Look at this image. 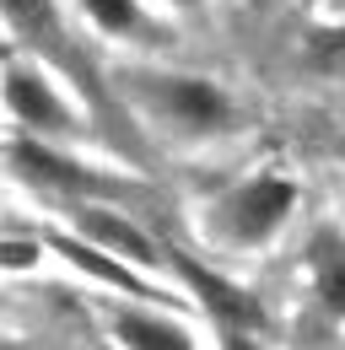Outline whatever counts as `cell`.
I'll use <instances>...</instances> for the list:
<instances>
[{
	"instance_id": "cell-1",
	"label": "cell",
	"mask_w": 345,
	"mask_h": 350,
	"mask_svg": "<svg viewBox=\"0 0 345 350\" xmlns=\"http://www.w3.org/2000/svg\"><path fill=\"white\" fill-rule=\"evenodd\" d=\"M125 87L172 135L211 140V135H227L238 124V103L205 76H189V70H125Z\"/></svg>"
},
{
	"instance_id": "cell-2",
	"label": "cell",
	"mask_w": 345,
	"mask_h": 350,
	"mask_svg": "<svg viewBox=\"0 0 345 350\" xmlns=\"http://www.w3.org/2000/svg\"><path fill=\"white\" fill-rule=\"evenodd\" d=\"M292 211H297V183H286L275 173H259L248 183H238L216 205V226H221V237L232 248H259V243L281 237V226L292 221Z\"/></svg>"
},
{
	"instance_id": "cell-3",
	"label": "cell",
	"mask_w": 345,
	"mask_h": 350,
	"mask_svg": "<svg viewBox=\"0 0 345 350\" xmlns=\"http://www.w3.org/2000/svg\"><path fill=\"white\" fill-rule=\"evenodd\" d=\"M0 97H5L11 119H22L33 135H76V108L65 103V92L38 65H5Z\"/></svg>"
},
{
	"instance_id": "cell-4",
	"label": "cell",
	"mask_w": 345,
	"mask_h": 350,
	"mask_svg": "<svg viewBox=\"0 0 345 350\" xmlns=\"http://www.w3.org/2000/svg\"><path fill=\"white\" fill-rule=\"evenodd\" d=\"M5 157H11V167L27 178V183H38L49 194H76V200H92V194H103V189H114L108 178H97L92 167L81 162H71V157H60L54 146H43V140H11L5 146Z\"/></svg>"
},
{
	"instance_id": "cell-5",
	"label": "cell",
	"mask_w": 345,
	"mask_h": 350,
	"mask_svg": "<svg viewBox=\"0 0 345 350\" xmlns=\"http://www.w3.org/2000/svg\"><path fill=\"white\" fill-rule=\"evenodd\" d=\"M49 248L60 254V259L71 264V269H81V275H92V280H103V286H119V291H129V297H151V302H162V291H151V269H140V264L119 259V254H108L103 243H92V237H49Z\"/></svg>"
},
{
	"instance_id": "cell-6",
	"label": "cell",
	"mask_w": 345,
	"mask_h": 350,
	"mask_svg": "<svg viewBox=\"0 0 345 350\" xmlns=\"http://www.w3.org/2000/svg\"><path fill=\"white\" fill-rule=\"evenodd\" d=\"M76 232H81V237H92V243H103L108 254L140 264V269H157V264H162L157 243H151L135 221H125L119 211H103L97 200H81V205H76Z\"/></svg>"
},
{
	"instance_id": "cell-7",
	"label": "cell",
	"mask_w": 345,
	"mask_h": 350,
	"mask_svg": "<svg viewBox=\"0 0 345 350\" xmlns=\"http://www.w3.org/2000/svg\"><path fill=\"white\" fill-rule=\"evenodd\" d=\"M108 329H114L119 345H135V350H183V345H194L189 323H178V318H168V312H135V307H119V312L108 318Z\"/></svg>"
},
{
	"instance_id": "cell-8",
	"label": "cell",
	"mask_w": 345,
	"mask_h": 350,
	"mask_svg": "<svg viewBox=\"0 0 345 350\" xmlns=\"http://www.w3.org/2000/svg\"><path fill=\"white\" fill-rule=\"evenodd\" d=\"M178 269H183V280L205 297V307L216 312V323H221V329H259V302L248 297V291L227 286L221 275H205L194 259H178Z\"/></svg>"
},
{
	"instance_id": "cell-9",
	"label": "cell",
	"mask_w": 345,
	"mask_h": 350,
	"mask_svg": "<svg viewBox=\"0 0 345 350\" xmlns=\"http://www.w3.org/2000/svg\"><path fill=\"white\" fill-rule=\"evenodd\" d=\"M307 269H313V291L335 318H345V237L335 232H313L307 243Z\"/></svg>"
},
{
	"instance_id": "cell-10",
	"label": "cell",
	"mask_w": 345,
	"mask_h": 350,
	"mask_svg": "<svg viewBox=\"0 0 345 350\" xmlns=\"http://www.w3.org/2000/svg\"><path fill=\"white\" fill-rule=\"evenodd\" d=\"M5 22L27 38V44L49 49V54H65V33H60V11L54 0H0Z\"/></svg>"
},
{
	"instance_id": "cell-11",
	"label": "cell",
	"mask_w": 345,
	"mask_h": 350,
	"mask_svg": "<svg viewBox=\"0 0 345 350\" xmlns=\"http://www.w3.org/2000/svg\"><path fill=\"white\" fill-rule=\"evenodd\" d=\"M81 11L108 38H146V11L135 0H81Z\"/></svg>"
},
{
	"instance_id": "cell-12",
	"label": "cell",
	"mask_w": 345,
	"mask_h": 350,
	"mask_svg": "<svg viewBox=\"0 0 345 350\" xmlns=\"http://www.w3.org/2000/svg\"><path fill=\"white\" fill-rule=\"evenodd\" d=\"M168 5H178V11H194V5H205V0H168Z\"/></svg>"
}]
</instances>
